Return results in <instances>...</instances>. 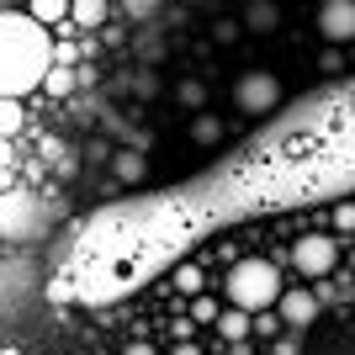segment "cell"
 I'll list each match as a JSON object with an SVG mask.
<instances>
[{"label":"cell","instance_id":"obj_3","mask_svg":"<svg viewBox=\"0 0 355 355\" xmlns=\"http://www.w3.org/2000/svg\"><path fill=\"white\" fill-rule=\"evenodd\" d=\"M223 292H228V302L244 313H266L270 302H282V270L270 266V260H239L234 270H228V282H223Z\"/></svg>","mask_w":355,"mask_h":355},{"label":"cell","instance_id":"obj_16","mask_svg":"<svg viewBox=\"0 0 355 355\" xmlns=\"http://www.w3.org/2000/svg\"><path fill=\"white\" fill-rule=\"evenodd\" d=\"M175 101H180V106H191V112H202V101H207V85H202V80H180V85H175Z\"/></svg>","mask_w":355,"mask_h":355},{"label":"cell","instance_id":"obj_27","mask_svg":"<svg viewBox=\"0 0 355 355\" xmlns=\"http://www.w3.org/2000/svg\"><path fill=\"white\" fill-rule=\"evenodd\" d=\"M0 244H6V239H0Z\"/></svg>","mask_w":355,"mask_h":355},{"label":"cell","instance_id":"obj_15","mask_svg":"<svg viewBox=\"0 0 355 355\" xmlns=\"http://www.w3.org/2000/svg\"><path fill=\"white\" fill-rule=\"evenodd\" d=\"M16 133H21V106H16V96H0V138Z\"/></svg>","mask_w":355,"mask_h":355},{"label":"cell","instance_id":"obj_12","mask_svg":"<svg viewBox=\"0 0 355 355\" xmlns=\"http://www.w3.org/2000/svg\"><path fill=\"white\" fill-rule=\"evenodd\" d=\"M69 6L74 0H32V16H37L43 27H64V21H69Z\"/></svg>","mask_w":355,"mask_h":355},{"label":"cell","instance_id":"obj_22","mask_svg":"<svg viewBox=\"0 0 355 355\" xmlns=\"http://www.w3.org/2000/svg\"><path fill=\"white\" fill-rule=\"evenodd\" d=\"M196 318H202V324H218V302H212V297H196Z\"/></svg>","mask_w":355,"mask_h":355},{"label":"cell","instance_id":"obj_26","mask_svg":"<svg viewBox=\"0 0 355 355\" xmlns=\"http://www.w3.org/2000/svg\"><path fill=\"white\" fill-rule=\"evenodd\" d=\"M175 355H202V350H196L191 340H180V345H175Z\"/></svg>","mask_w":355,"mask_h":355},{"label":"cell","instance_id":"obj_23","mask_svg":"<svg viewBox=\"0 0 355 355\" xmlns=\"http://www.w3.org/2000/svg\"><path fill=\"white\" fill-rule=\"evenodd\" d=\"M324 69H329V74H340V69H345V59H340V43H329V53H324Z\"/></svg>","mask_w":355,"mask_h":355},{"label":"cell","instance_id":"obj_9","mask_svg":"<svg viewBox=\"0 0 355 355\" xmlns=\"http://www.w3.org/2000/svg\"><path fill=\"white\" fill-rule=\"evenodd\" d=\"M80 80H85V74L74 69V64H48V74H43L48 96H74V90H80Z\"/></svg>","mask_w":355,"mask_h":355},{"label":"cell","instance_id":"obj_24","mask_svg":"<svg viewBox=\"0 0 355 355\" xmlns=\"http://www.w3.org/2000/svg\"><path fill=\"white\" fill-rule=\"evenodd\" d=\"M11 164V138H0V170Z\"/></svg>","mask_w":355,"mask_h":355},{"label":"cell","instance_id":"obj_7","mask_svg":"<svg viewBox=\"0 0 355 355\" xmlns=\"http://www.w3.org/2000/svg\"><path fill=\"white\" fill-rule=\"evenodd\" d=\"M276 308H282V329H308L313 318H318V297H313L308 286H286Z\"/></svg>","mask_w":355,"mask_h":355},{"label":"cell","instance_id":"obj_19","mask_svg":"<svg viewBox=\"0 0 355 355\" xmlns=\"http://www.w3.org/2000/svg\"><path fill=\"white\" fill-rule=\"evenodd\" d=\"M175 286H180V292H202V270H196V266H180L175 270Z\"/></svg>","mask_w":355,"mask_h":355},{"label":"cell","instance_id":"obj_20","mask_svg":"<svg viewBox=\"0 0 355 355\" xmlns=\"http://www.w3.org/2000/svg\"><path fill=\"white\" fill-rule=\"evenodd\" d=\"M334 228H340V234H355V202L334 207Z\"/></svg>","mask_w":355,"mask_h":355},{"label":"cell","instance_id":"obj_21","mask_svg":"<svg viewBox=\"0 0 355 355\" xmlns=\"http://www.w3.org/2000/svg\"><path fill=\"white\" fill-rule=\"evenodd\" d=\"M80 59V48H74V37H64V43H53V64H74Z\"/></svg>","mask_w":355,"mask_h":355},{"label":"cell","instance_id":"obj_5","mask_svg":"<svg viewBox=\"0 0 355 355\" xmlns=\"http://www.w3.org/2000/svg\"><path fill=\"white\" fill-rule=\"evenodd\" d=\"M292 266L302 270V276H329V270L340 266V244L329 234H308L292 244Z\"/></svg>","mask_w":355,"mask_h":355},{"label":"cell","instance_id":"obj_25","mask_svg":"<svg viewBox=\"0 0 355 355\" xmlns=\"http://www.w3.org/2000/svg\"><path fill=\"white\" fill-rule=\"evenodd\" d=\"M128 355H154V345H144V340H138V345H128Z\"/></svg>","mask_w":355,"mask_h":355},{"label":"cell","instance_id":"obj_10","mask_svg":"<svg viewBox=\"0 0 355 355\" xmlns=\"http://www.w3.org/2000/svg\"><path fill=\"white\" fill-rule=\"evenodd\" d=\"M101 21H106V0H74V6H69V27L96 32Z\"/></svg>","mask_w":355,"mask_h":355},{"label":"cell","instance_id":"obj_8","mask_svg":"<svg viewBox=\"0 0 355 355\" xmlns=\"http://www.w3.org/2000/svg\"><path fill=\"white\" fill-rule=\"evenodd\" d=\"M244 27L250 32H276L282 27V6H276V0H250V6H244Z\"/></svg>","mask_w":355,"mask_h":355},{"label":"cell","instance_id":"obj_6","mask_svg":"<svg viewBox=\"0 0 355 355\" xmlns=\"http://www.w3.org/2000/svg\"><path fill=\"white\" fill-rule=\"evenodd\" d=\"M318 32L324 43H355V0H324L318 6Z\"/></svg>","mask_w":355,"mask_h":355},{"label":"cell","instance_id":"obj_11","mask_svg":"<svg viewBox=\"0 0 355 355\" xmlns=\"http://www.w3.org/2000/svg\"><path fill=\"white\" fill-rule=\"evenodd\" d=\"M112 170H117V180H128V186L148 175V164H144V154H138V148H122V154H112Z\"/></svg>","mask_w":355,"mask_h":355},{"label":"cell","instance_id":"obj_2","mask_svg":"<svg viewBox=\"0 0 355 355\" xmlns=\"http://www.w3.org/2000/svg\"><path fill=\"white\" fill-rule=\"evenodd\" d=\"M59 207L37 191H6L0 196V239L6 244H37V239L53 228Z\"/></svg>","mask_w":355,"mask_h":355},{"label":"cell","instance_id":"obj_1","mask_svg":"<svg viewBox=\"0 0 355 355\" xmlns=\"http://www.w3.org/2000/svg\"><path fill=\"white\" fill-rule=\"evenodd\" d=\"M48 64H53V43L37 16L0 11V96H27L32 85H43Z\"/></svg>","mask_w":355,"mask_h":355},{"label":"cell","instance_id":"obj_18","mask_svg":"<svg viewBox=\"0 0 355 355\" xmlns=\"http://www.w3.org/2000/svg\"><path fill=\"white\" fill-rule=\"evenodd\" d=\"M133 90H138V101L159 96V74H154V69H138V74H133Z\"/></svg>","mask_w":355,"mask_h":355},{"label":"cell","instance_id":"obj_13","mask_svg":"<svg viewBox=\"0 0 355 355\" xmlns=\"http://www.w3.org/2000/svg\"><path fill=\"white\" fill-rule=\"evenodd\" d=\"M250 313H244V308H228V313H218V334H223V340H244V334H250Z\"/></svg>","mask_w":355,"mask_h":355},{"label":"cell","instance_id":"obj_4","mask_svg":"<svg viewBox=\"0 0 355 355\" xmlns=\"http://www.w3.org/2000/svg\"><path fill=\"white\" fill-rule=\"evenodd\" d=\"M234 106L244 112V117H266V112H276V106H282V80H276V74H266V69L239 74Z\"/></svg>","mask_w":355,"mask_h":355},{"label":"cell","instance_id":"obj_17","mask_svg":"<svg viewBox=\"0 0 355 355\" xmlns=\"http://www.w3.org/2000/svg\"><path fill=\"white\" fill-rule=\"evenodd\" d=\"M122 11H128V21H154L164 11V0H122Z\"/></svg>","mask_w":355,"mask_h":355},{"label":"cell","instance_id":"obj_14","mask_svg":"<svg viewBox=\"0 0 355 355\" xmlns=\"http://www.w3.org/2000/svg\"><path fill=\"white\" fill-rule=\"evenodd\" d=\"M191 138L202 148H212V144H223V117H207V112H202V117L191 122Z\"/></svg>","mask_w":355,"mask_h":355}]
</instances>
